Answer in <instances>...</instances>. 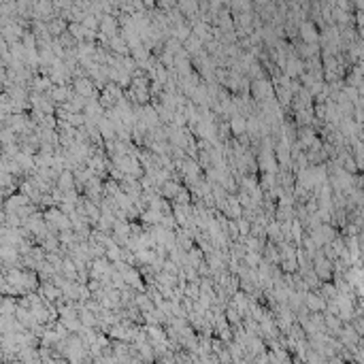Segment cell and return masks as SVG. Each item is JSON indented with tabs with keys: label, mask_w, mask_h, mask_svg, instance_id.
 I'll use <instances>...</instances> for the list:
<instances>
[{
	"label": "cell",
	"mask_w": 364,
	"mask_h": 364,
	"mask_svg": "<svg viewBox=\"0 0 364 364\" xmlns=\"http://www.w3.org/2000/svg\"><path fill=\"white\" fill-rule=\"evenodd\" d=\"M75 92L83 98H92L94 94V87H92V79H85V77H79L75 81Z\"/></svg>",
	"instance_id": "obj_1"
},
{
	"label": "cell",
	"mask_w": 364,
	"mask_h": 364,
	"mask_svg": "<svg viewBox=\"0 0 364 364\" xmlns=\"http://www.w3.org/2000/svg\"><path fill=\"white\" fill-rule=\"evenodd\" d=\"M230 128H232V132L243 137L245 135V130H247V120L243 118V113H235L232 115V120H230Z\"/></svg>",
	"instance_id": "obj_2"
},
{
	"label": "cell",
	"mask_w": 364,
	"mask_h": 364,
	"mask_svg": "<svg viewBox=\"0 0 364 364\" xmlns=\"http://www.w3.org/2000/svg\"><path fill=\"white\" fill-rule=\"evenodd\" d=\"M300 34H302V39L307 41V45H313V43L317 41V34H315V28H313V24H300Z\"/></svg>",
	"instance_id": "obj_3"
},
{
	"label": "cell",
	"mask_w": 364,
	"mask_h": 364,
	"mask_svg": "<svg viewBox=\"0 0 364 364\" xmlns=\"http://www.w3.org/2000/svg\"><path fill=\"white\" fill-rule=\"evenodd\" d=\"M315 273L319 275V277H330V262L324 256L315 258Z\"/></svg>",
	"instance_id": "obj_4"
},
{
	"label": "cell",
	"mask_w": 364,
	"mask_h": 364,
	"mask_svg": "<svg viewBox=\"0 0 364 364\" xmlns=\"http://www.w3.org/2000/svg\"><path fill=\"white\" fill-rule=\"evenodd\" d=\"M307 302L311 304V309H322V307H324V300H319V298L313 296V294H307Z\"/></svg>",
	"instance_id": "obj_5"
}]
</instances>
